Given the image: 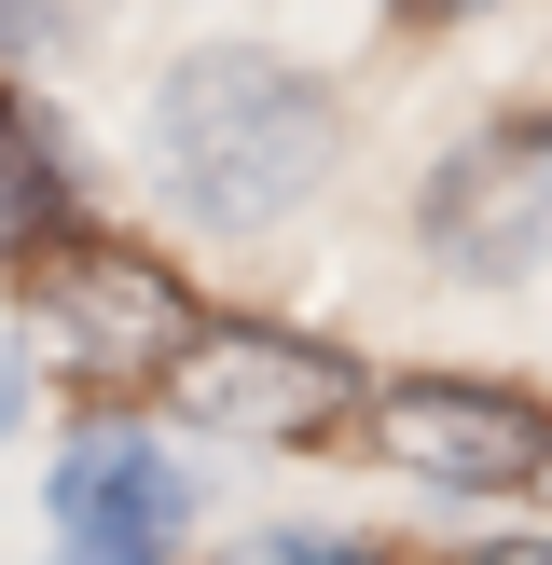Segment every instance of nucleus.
Segmentation results:
<instances>
[{"label": "nucleus", "mask_w": 552, "mask_h": 565, "mask_svg": "<svg viewBox=\"0 0 552 565\" xmlns=\"http://www.w3.org/2000/svg\"><path fill=\"white\" fill-rule=\"evenodd\" d=\"M346 166V97L276 42H193L152 83V180L193 235H276Z\"/></svg>", "instance_id": "nucleus-1"}, {"label": "nucleus", "mask_w": 552, "mask_h": 565, "mask_svg": "<svg viewBox=\"0 0 552 565\" xmlns=\"http://www.w3.org/2000/svg\"><path fill=\"white\" fill-rule=\"evenodd\" d=\"M152 401L180 428H221V441H346L373 373H359L331 331H276V318H193L180 359L152 373Z\"/></svg>", "instance_id": "nucleus-2"}, {"label": "nucleus", "mask_w": 552, "mask_h": 565, "mask_svg": "<svg viewBox=\"0 0 552 565\" xmlns=\"http://www.w3.org/2000/svg\"><path fill=\"white\" fill-rule=\"evenodd\" d=\"M28 318H42L55 373H83V386H152L208 303H193V290H180V276H166L138 235H97V221H70L55 248H28Z\"/></svg>", "instance_id": "nucleus-3"}, {"label": "nucleus", "mask_w": 552, "mask_h": 565, "mask_svg": "<svg viewBox=\"0 0 552 565\" xmlns=\"http://www.w3.org/2000/svg\"><path fill=\"white\" fill-rule=\"evenodd\" d=\"M359 441H373L386 483H428V497H511L539 483V441H552V401L511 373H386L359 401Z\"/></svg>", "instance_id": "nucleus-4"}, {"label": "nucleus", "mask_w": 552, "mask_h": 565, "mask_svg": "<svg viewBox=\"0 0 552 565\" xmlns=\"http://www.w3.org/2000/svg\"><path fill=\"white\" fill-rule=\"evenodd\" d=\"M414 235L442 276L469 290H511L552 263V110H484L456 152L414 180Z\"/></svg>", "instance_id": "nucleus-5"}, {"label": "nucleus", "mask_w": 552, "mask_h": 565, "mask_svg": "<svg viewBox=\"0 0 552 565\" xmlns=\"http://www.w3.org/2000/svg\"><path fill=\"white\" fill-rule=\"evenodd\" d=\"M55 565H180L193 539V469L166 456L152 428H70L55 441V483H42Z\"/></svg>", "instance_id": "nucleus-6"}, {"label": "nucleus", "mask_w": 552, "mask_h": 565, "mask_svg": "<svg viewBox=\"0 0 552 565\" xmlns=\"http://www.w3.org/2000/svg\"><path fill=\"white\" fill-rule=\"evenodd\" d=\"M70 221H83V166H70V138H55L42 97H14V83H0V263L55 248Z\"/></svg>", "instance_id": "nucleus-7"}, {"label": "nucleus", "mask_w": 552, "mask_h": 565, "mask_svg": "<svg viewBox=\"0 0 552 565\" xmlns=\"http://www.w3.org/2000/svg\"><path fill=\"white\" fill-rule=\"evenodd\" d=\"M208 565H386V552L346 539V524H248V539H221Z\"/></svg>", "instance_id": "nucleus-8"}, {"label": "nucleus", "mask_w": 552, "mask_h": 565, "mask_svg": "<svg viewBox=\"0 0 552 565\" xmlns=\"http://www.w3.org/2000/svg\"><path fill=\"white\" fill-rule=\"evenodd\" d=\"M442 565H552V539H456Z\"/></svg>", "instance_id": "nucleus-9"}, {"label": "nucleus", "mask_w": 552, "mask_h": 565, "mask_svg": "<svg viewBox=\"0 0 552 565\" xmlns=\"http://www.w3.org/2000/svg\"><path fill=\"white\" fill-rule=\"evenodd\" d=\"M14 414H28V345L0 331V441H14Z\"/></svg>", "instance_id": "nucleus-10"}, {"label": "nucleus", "mask_w": 552, "mask_h": 565, "mask_svg": "<svg viewBox=\"0 0 552 565\" xmlns=\"http://www.w3.org/2000/svg\"><path fill=\"white\" fill-rule=\"evenodd\" d=\"M401 28H469V14H497V0H386Z\"/></svg>", "instance_id": "nucleus-11"}, {"label": "nucleus", "mask_w": 552, "mask_h": 565, "mask_svg": "<svg viewBox=\"0 0 552 565\" xmlns=\"http://www.w3.org/2000/svg\"><path fill=\"white\" fill-rule=\"evenodd\" d=\"M524 497H552V441H539V483H524Z\"/></svg>", "instance_id": "nucleus-12"}]
</instances>
